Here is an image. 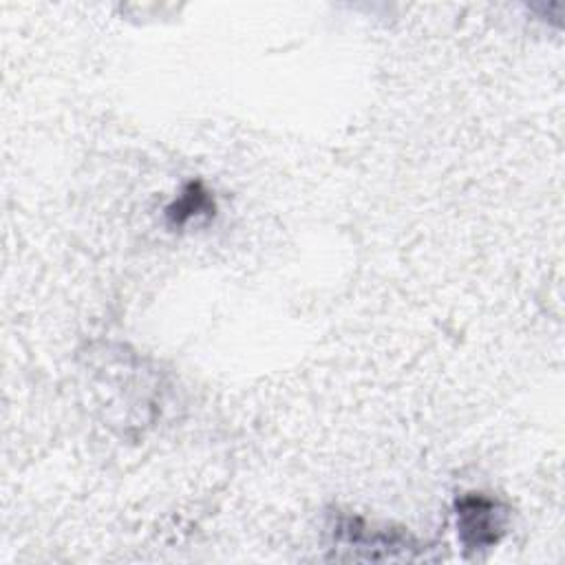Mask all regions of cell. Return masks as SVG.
<instances>
[{
  "label": "cell",
  "instance_id": "1",
  "mask_svg": "<svg viewBox=\"0 0 565 565\" xmlns=\"http://www.w3.org/2000/svg\"><path fill=\"white\" fill-rule=\"evenodd\" d=\"M457 536L466 552L494 547L508 527V508L483 492H466L455 503Z\"/></svg>",
  "mask_w": 565,
  "mask_h": 565
},
{
  "label": "cell",
  "instance_id": "2",
  "mask_svg": "<svg viewBox=\"0 0 565 565\" xmlns=\"http://www.w3.org/2000/svg\"><path fill=\"white\" fill-rule=\"evenodd\" d=\"M335 536L340 543L351 545V550L366 552L369 558H413L422 550V545L408 532L369 527L362 519L355 516H340L335 523Z\"/></svg>",
  "mask_w": 565,
  "mask_h": 565
},
{
  "label": "cell",
  "instance_id": "3",
  "mask_svg": "<svg viewBox=\"0 0 565 565\" xmlns=\"http://www.w3.org/2000/svg\"><path fill=\"white\" fill-rule=\"evenodd\" d=\"M212 214H214V199L203 188L201 181H190L181 190V194L166 207V216L174 227L185 225L196 216H212Z\"/></svg>",
  "mask_w": 565,
  "mask_h": 565
}]
</instances>
